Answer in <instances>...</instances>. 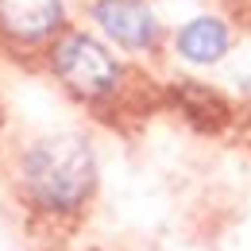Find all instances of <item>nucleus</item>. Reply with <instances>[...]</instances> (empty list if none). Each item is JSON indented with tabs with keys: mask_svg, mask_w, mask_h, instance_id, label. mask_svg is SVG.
<instances>
[{
	"mask_svg": "<svg viewBox=\"0 0 251 251\" xmlns=\"http://www.w3.org/2000/svg\"><path fill=\"white\" fill-rule=\"evenodd\" d=\"M97 186V158L81 135H47L24 155V189L43 213H77Z\"/></svg>",
	"mask_w": 251,
	"mask_h": 251,
	"instance_id": "nucleus-1",
	"label": "nucleus"
},
{
	"mask_svg": "<svg viewBox=\"0 0 251 251\" xmlns=\"http://www.w3.org/2000/svg\"><path fill=\"white\" fill-rule=\"evenodd\" d=\"M50 70H54V77L77 100H89V104L108 100L120 89V77H124V70L112 58V50L85 31H66L54 39V47H50Z\"/></svg>",
	"mask_w": 251,
	"mask_h": 251,
	"instance_id": "nucleus-2",
	"label": "nucleus"
},
{
	"mask_svg": "<svg viewBox=\"0 0 251 251\" xmlns=\"http://www.w3.org/2000/svg\"><path fill=\"white\" fill-rule=\"evenodd\" d=\"M93 24L120 50H131V54H151L162 43V24L147 0H97Z\"/></svg>",
	"mask_w": 251,
	"mask_h": 251,
	"instance_id": "nucleus-3",
	"label": "nucleus"
},
{
	"mask_svg": "<svg viewBox=\"0 0 251 251\" xmlns=\"http://www.w3.org/2000/svg\"><path fill=\"white\" fill-rule=\"evenodd\" d=\"M66 27V0H0V39L16 47L50 43Z\"/></svg>",
	"mask_w": 251,
	"mask_h": 251,
	"instance_id": "nucleus-4",
	"label": "nucleus"
},
{
	"mask_svg": "<svg viewBox=\"0 0 251 251\" xmlns=\"http://www.w3.org/2000/svg\"><path fill=\"white\" fill-rule=\"evenodd\" d=\"M174 50L189 66H217L232 50V31L217 16H193L174 35Z\"/></svg>",
	"mask_w": 251,
	"mask_h": 251,
	"instance_id": "nucleus-5",
	"label": "nucleus"
}]
</instances>
